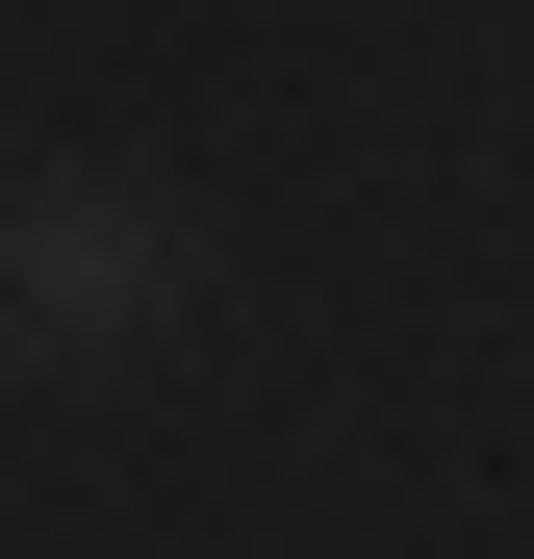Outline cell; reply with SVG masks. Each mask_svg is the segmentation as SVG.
Returning <instances> with one entry per match:
<instances>
[{
    "label": "cell",
    "instance_id": "6da1fadb",
    "mask_svg": "<svg viewBox=\"0 0 534 559\" xmlns=\"http://www.w3.org/2000/svg\"><path fill=\"white\" fill-rule=\"evenodd\" d=\"M0 306L51 356H128V331L204 306V204H153V178H26V204H0Z\"/></svg>",
    "mask_w": 534,
    "mask_h": 559
}]
</instances>
